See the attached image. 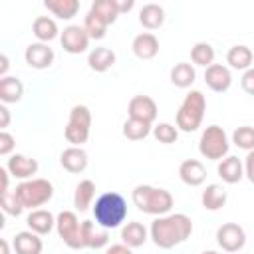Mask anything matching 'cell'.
<instances>
[{"label": "cell", "mask_w": 254, "mask_h": 254, "mask_svg": "<svg viewBox=\"0 0 254 254\" xmlns=\"http://www.w3.org/2000/svg\"><path fill=\"white\" fill-rule=\"evenodd\" d=\"M232 143H234L238 149L254 151V127H250V125L236 127V129L232 131Z\"/></svg>", "instance_id": "d590c367"}, {"label": "cell", "mask_w": 254, "mask_h": 254, "mask_svg": "<svg viewBox=\"0 0 254 254\" xmlns=\"http://www.w3.org/2000/svg\"><path fill=\"white\" fill-rule=\"evenodd\" d=\"M81 234H83V246L85 248L99 250V248H105L109 244V230L99 226L97 222L83 220L81 222Z\"/></svg>", "instance_id": "9a60e30c"}, {"label": "cell", "mask_w": 254, "mask_h": 254, "mask_svg": "<svg viewBox=\"0 0 254 254\" xmlns=\"http://www.w3.org/2000/svg\"><path fill=\"white\" fill-rule=\"evenodd\" d=\"M93 196H95V183L91 179L79 181L77 187H75V190H73V206H75V210L85 212L91 206Z\"/></svg>", "instance_id": "f546056e"}, {"label": "cell", "mask_w": 254, "mask_h": 254, "mask_svg": "<svg viewBox=\"0 0 254 254\" xmlns=\"http://www.w3.org/2000/svg\"><path fill=\"white\" fill-rule=\"evenodd\" d=\"M115 60H117L115 52L101 46V48H93V50L89 52V56H87V65H89V69H93V71H97V73H103V71H107L109 67L115 65Z\"/></svg>", "instance_id": "603a6c76"}, {"label": "cell", "mask_w": 254, "mask_h": 254, "mask_svg": "<svg viewBox=\"0 0 254 254\" xmlns=\"http://www.w3.org/2000/svg\"><path fill=\"white\" fill-rule=\"evenodd\" d=\"M32 34L38 38V42L48 44V42H52V40L58 38L60 30H58V24H56L54 18H50V16H38L34 20V24H32Z\"/></svg>", "instance_id": "f1b7e54d"}, {"label": "cell", "mask_w": 254, "mask_h": 254, "mask_svg": "<svg viewBox=\"0 0 254 254\" xmlns=\"http://www.w3.org/2000/svg\"><path fill=\"white\" fill-rule=\"evenodd\" d=\"M26 224L32 232L44 236V234H50L52 228L56 226V216L46 208H36V210H30V214L26 218Z\"/></svg>", "instance_id": "44dd1931"}, {"label": "cell", "mask_w": 254, "mask_h": 254, "mask_svg": "<svg viewBox=\"0 0 254 254\" xmlns=\"http://www.w3.org/2000/svg\"><path fill=\"white\" fill-rule=\"evenodd\" d=\"M216 173H218V177H220L226 185H236V183H240L242 177H244V163H242L238 157L228 155V157H224L222 161H218Z\"/></svg>", "instance_id": "ac0fdd59"}, {"label": "cell", "mask_w": 254, "mask_h": 254, "mask_svg": "<svg viewBox=\"0 0 254 254\" xmlns=\"http://www.w3.org/2000/svg\"><path fill=\"white\" fill-rule=\"evenodd\" d=\"M196 79V69L192 64L189 62H179L171 67V83L175 87H181V89H187L194 83Z\"/></svg>", "instance_id": "4316f807"}, {"label": "cell", "mask_w": 254, "mask_h": 254, "mask_svg": "<svg viewBox=\"0 0 254 254\" xmlns=\"http://www.w3.org/2000/svg\"><path fill=\"white\" fill-rule=\"evenodd\" d=\"M89 10H91L93 14H97L107 26L115 24V20H117V16H119L117 6H115V0H95Z\"/></svg>", "instance_id": "836d02e7"}, {"label": "cell", "mask_w": 254, "mask_h": 254, "mask_svg": "<svg viewBox=\"0 0 254 254\" xmlns=\"http://www.w3.org/2000/svg\"><path fill=\"white\" fill-rule=\"evenodd\" d=\"M131 50L133 54L139 58V60H153L157 54H159V40L153 32H143V34H137L133 38V44H131Z\"/></svg>", "instance_id": "ffe728a7"}, {"label": "cell", "mask_w": 254, "mask_h": 254, "mask_svg": "<svg viewBox=\"0 0 254 254\" xmlns=\"http://www.w3.org/2000/svg\"><path fill=\"white\" fill-rule=\"evenodd\" d=\"M12 248L16 254H42L44 242L40 234L32 230H22L12 238Z\"/></svg>", "instance_id": "d6986e66"}, {"label": "cell", "mask_w": 254, "mask_h": 254, "mask_svg": "<svg viewBox=\"0 0 254 254\" xmlns=\"http://www.w3.org/2000/svg\"><path fill=\"white\" fill-rule=\"evenodd\" d=\"M14 147H16V139H14L8 131H0V155H2V157L12 155Z\"/></svg>", "instance_id": "f35d334b"}, {"label": "cell", "mask_w": 254, "mask_h": 254, "mask_svg": "<svg viewBox=\"0 0 254 254\" xmlns=\"http://www.w3.org/2000/svg\"><path fill=\"white\" fill-rule=\"evenodd\" d=\"M147 238H149V230H147L141 222H137V220H131V222H127V224L121 228V240H123V244L129 246V248H139V246H143V244L147 242Z\"/></svg>", "instance_id": "d4e9b609"}, {"label": "cell", "mask_w": 254, "mask_h": 254, "mask_svg": "<svg viewBox=\"0 0 254 254\" xmlns=\"http://www.w3.org/2000/svg\"><path fill=\"white\" fill-rule=\"evenodd\" d=\"M115 6H117V12H119V14H125V12H129V10H133L135 0H115Z\"/></svg>", "instance_id": "7bdbcfd3"}, {"label": "cell", "mask_w": 254, "mask_h": 254, "mask_svg": "<svg viewBox=\"0 0 254 254\" xmlns=\"http://www.w3.org/2000/svg\"><path fill=\"white\" fill-rule=\"evenodd\" d=\"M54 50L48 46V44H42V42H36V44H30L24 52V60L30 67L34 69H48L52 64H54Z\"/></svg>", "instance_id": "7c38bea8"}, {"label": "cell", "mask_w": 254, "mask_h": 254, "mask_svg": "<svg viewBox=\"0 0 254 254\" xmlns=\"http://www.w3.org/2000/svg\"><path fill=\"white\" fill-rule=\"evenodd\" d=\"M127 113L131 119H139V121H145L149 125H153V121L157 119V103L153 97L149 95H135L131 97L129 105H127Z\"/></svg>", "instance_id": "8fae6325"}, {"label": "cell", "mask_w": 254, "mask_h": 254, "mask_svg": "<svg viewBox=\"0 0 254 254\" xmlns=\"http://www.w3.org/2000/svg\"><path fill=\"white\" fill-rule=\"evenodd\" d=\"M44 8L60 20H71L79 12V2L77 0H46Z\"/></svg>", "instance_id": "4dcf8cb0"}, {"label": "cell", "mask_w": 254, "mask_h": 254, "mask_svg": "<svg viewBox=\"0 0 254 254\" xmlns=\"http://www.w3.org/2000/svg\"><path fill=\"white\" fill-rule=\"evenodd\" d=\"M87 163H89L87 153H85L81 147H67V149H64L62 155H60V165H62L67 173H71V175L83 173V171L87 169Z\"/></svg>", "instance_id": "2e32d148"}, {"label": "cell", "mask_w": 254, "mask_h": 254, "mask_svg": "<svg viewBox=\"0 0 254 254\" xmlns=\"http://www.w3.org/2000/svg\"><path fill=\"white\" fill-rule=\"evenodd\" d=\"M252 62H254V54L248 46L244 44H236L232 46L228 52H226V64L232 67V69H240V71H246L252 67Z\"/></svg>", "instance_id": "7402d4cb"}, {"label": "cell", "mask_w": 254, "mask_h": 254, "mask_svg": "<svg viewBox=\"0 0 254 254\" xmlns=\"http://www.w3.org/2000/svg\"><path fill=\"white\" fill-rule=\"evenodd\" d=\"M8 67H10L8 56H6V54H2V56H0V77H6V71H8Z\"/></svg>", "instance_id": "f6af8a7d"}, {"label": "cell", "mask_w": 254, "mask_h": 254, "mask_svg": "<svg viewBox=\"0 0 254 254\" xmlns=\"http://www.w3.org/2000/svg\"><path fill=\"white\" fill-rule=\"evenodd\" d=\"M190 62L192 65H202L206 69L214 64V48L208 42H196L190 50Z\"/></svg>", "instance_id": "1f68e13d"}, {"label": "cell", "mask_w": 254, "mask_h": 254, "mask_svg": "<svg viewBox=\"0 0 254 254\" xmlns=\"http://www.w3.org/2000/svg\"><path fill=\"white\" fill-rule=\"evenodd\" d=\"M153 131V127L145 121H139V119H127L123 123V137L129 139V141H141L145 137H149V133Z\"/></svg>", "instance_id": "d6a6232c"}, {"label": "cell", "mask_w": 254, "mask_h": 254, "mask_svg": "<svg viewBox=\"0 0 254 254\" xmlns=\"http://www.w3.org/2000/svg\"><path fill=\"white\" fill-rule=\"evenodd\" d=\"M153 135L159 143L163 145H171V143H177L179 139V129L177 125H171V123H159L153 127Z\"/></svg>", "instance_id": "8d00e7d4"}, {"label": "cell", "mask_w": 254, "mask_h": 254, "mask_svg": "<svg viewBox=\"0 0 254 254\" xmlns=\"http://www.w3.org/2000/svg\"><path fill=\"white\" fill-rule=\"evenodd\" d=\"M179 177L189 187H200L206 181V169L198 159H185L179 165Z\"/></svg>", "instance_id": "e0dca14e"}, {"label": "cell", "mask_w": 254, "mask_h": 254, "mask_svg": "<svg viewBox=\"0 0 254 254\" xmlns=\"http://www.w3.org/2000/svg\"><path fill=\"white\" fill-rule=\"evenodd\" d=\"M91 133V111L87 105H73L69 111L67 125L64 129V137L71 147H81L87 143Z\"/></svg>", "instance_id": "8992f818"}, {"label": "cell", "mask_w": 254, "mask_h": 254, "mask_svg": "<svg viewBox=\"0 0 254 254\" xmlns=\"http://www.w3.org/2000/svg\"><path fill=\"white\" fill-rule=\"evenodd\" d=\"M228 135L220 125H208L198 139V153L208 161H222L228 157Z\"/></svg>", "instance_id": "52a82bcc"}, {"label": "cell", "mask_w": 254, "mask_h": 254, "mask_svg": "<svg viewBox=\"0 0 254 254\" xmlns=\"http://www.w3.org/2000/svg\"><path fill=\"white\" fill-rule=\"evenodd\" d=\"M6 169L14 179L20 181H30L34 179V175L38 173V161L28 157V155H10V159L6 161Z\"/></svg>", "instance_id": "4fadbf2b"}, {"label": "cell", "mask_w": 254, "mask_h": 254, "mask_svg": "<svg viewBox=\"0 0 254 254\" xmlns=\"http://www.w3.org/2000/svg\"><path fill=\"white\" fill-rule=\"evenodd\" d=\"M204 83L208 85V89L216 91V93H224L230 89L232 85V73L226 65L222 64H212L204 69Z\"/></svg>", "instance_id": "5bb4252c"}, {"label": "cell", "mask_w": 254, "mask_h": 254, "mask_svg": "<svg viewBox=\"0 0 254 254\" xmlns=\"http://www.w3.org/2000/svg\"><path fill=\"white\" fill-rule=\"evenodd\" d=\"M0 246H2V254H10V244H8V240H0Z\"/></svg>", "instance_id": "bcb514c9"}, {"label": "cell", "mask_w": 254, "mask_h": 254, "mask_svg": "<svg viewBox=\"0 0 254 254\" xmlns=\"http://www.w3.org/2000/svg\"><path fill=\"white\" fill-rule=\"evenodd\" d=\"M60 42H62V48L64 52L67 54H83L89 46V36L85 32L83 26H77V24H69L64 28V32L60 34Z\"/></svg>", "instance_id": "30bf717a"}, {"label": "cell", "mask_w": 254, "mask_h": 254, "mask_svg": "<svg viewBox=\"0 0 254 254\" xmlns=\"http://www.w3.org/2000/svg\"><path fill=\"white\" fill-rule=\"evenodd\" d=\"M204 111H206V97L202 91L192 89L185 95L179 111H177V129L185 131V133H192L202 125L204 119Z\"/></svg>", "instance_id": "277c9868"}, {"label": "cell", "mask_w": 254, "mask_h": 254, "mask_svg": "<svg viewBox=\"0 0 254 254\" xmlns=\"http://www.w3.org/2000/svg\"><path fill=\"white\" fill-rule=\"evenodd\" d=\"M0 206H2V210H4L6 214H10V216H20L22 210H24V206H22V202H20L16 190H8V192L0 194Z\"/></svg>", "instance_id": "74e56055"}, {"label": "cell", "mask_w": 254, "mask_h": 254, "mask_svg": "<svg viewBox=\"0 0 254 254\" xmlns=\"http://www.w3.org/2000/svg\"><path fill=\"white\" fill-rule=\"evenodd\" d=\"M83 28H85L89 40H101V38L105 36V32H107V24H105L97 14H93L91 10H89V12L85 14V18H83Z\"/></svg>", "instance_id": "e575fe53"}, {"label": "cell", "mask_w": 254, "mask_h": 254, "mask_svg": "<svg viewBox=\"0 0 254 254\" xmlns=\"http://www.w3.org/2000/svg\"><path fill=\"white\" fill-rule=\"evenodd\" d=\"M131 200L141 212L153 216L169 214L175 204V198L167 189L151 187V185H137L131 192Z\"/></svg>", "instance_id": "7a4b0ae2"}, {"label": "cell", "mask_w": 254, "mask_h": 254, "mask_svg": "<svg viewBox=\"0 0 254 254\" xmlns=\"http://www.w3.org/2000/svg\"><path fill=\"white\" fill-rule=\"evenodd\" d=\"M24 95V83L14 77V75H6L0 77V101L6 103H18Z\"/></svg>", "instance_id": "83f0119b"}, {"label": "cell", "mask_w": 254, "mask_h": 254, "mask_svg": "<svg viewBox=\"0 0 254 254\" xmlns=\"http://www.w3.org/2000/svg\"><path fill=\"white\" fill-rule=\"evenodd\" d=\"M240 85H242V89H244L248 95H254V67H250V69H246V71L242 73Z\"/></svg>", "instance_id": "ab89813d"}, {"label": "cell", "mask_w": 254, "mask_h": 254, "mask_svg": "<svg viewBox=\"0 0 254 254\" xmlns=\"http://www.w3.org/2000/svg\"><path fill=\"white\" fill-rule=\"evenodd\" d=\"M244 177L254 185V151H248L244 159Z\"/></svg>", "instance_id": "60d3db41"}, {"label": "cell", "mask_w": 254, "mask_h": 254, "mask_svg": "<svg viewBox=\"0 0 254 254\" xmlns=\"http://www.w3.org/2000/svg\"><path fill=\"white\" fill-rule=\"evenodd\" d=\"M200 254H218L216 250H204V252H200Z\"/></svg>", "instance_id": "7dc6e473"}, {"label": "cell", "mask_w": 254, "mask_h": 254, "mask_svg": "<svg viewBox=\"0 0 254 254\" xmlns=\"http://www.w3.org/2000/svg\"><path fill=\"white\" fill-rule=\"evenodd\" d=\"M16 194L22 202L24 208L36 210L40 206H44L46 202L52 200L54 196V185L48 179H30V181H22L20 185H16Z\"/></svg>", "instance_id": "5b68a950"}, {"label": "cell", "mask_w": 254, "mask_h": 254, "mask_svg": "<svg viewBox=\"0 0 254 254\" xmlns=\"http://www.w3.org/2000/svg\"><path fill=\"white\" fill-rule=\"evenodd\" d=\"M216 244L224 252H240L246 244V232L236 222H224L216 230Z\"/></svg>", "instance_id": "9c48e42d"}, {"label": "cell", "mask_w": 254, "mask_h": 254, "mask_svg": "<svg viewBox=\"0 0 254 254\" xmlns=\"http://www.w3.org/2000/svg\"><path fill=\"white\" fill-rule=\"evenodd\" d=\"M8 125H10V111H8V107L2 103V105H0V127H2V131H6Z\"/></svg>", "instance_id": "ee69618b"}, {"label": "cell", "mask_w": 254, "mask_h": 254, "mask_svg": "<svg viewBox=\"0 0 254 254\" xmlns=\"http://www.w3.org/2000/svg\"><path fill=\"white\" fill-rule=\"evenodd\" d=\"M190 234H192V220L183 212H175V214L169 212L165 216H157L149 228V238L157 248L163 250L183 244L187 238H190Z\"/></svg>", "instance_id": "6da1fadb"}, {"label": "cell", "mask_w": 254, "mask_h": 254, "mask_svg": "<svg viewBox=\"0 0 254 254\" xmlns=\"http://www.w3.org/2000/svg\"><path fill=\"white\" fill-rule=\"evenodd\" d=\"M105 254H133V252H131L129 246H125V244L121 242V244H111V246L105 250Z\"/></svg>", "instance_id": "b9f144b4"}, {"label": "cell", "mask_w": 254, "mask_h": 254, "mask_svg": "<svg viewBox=\"0 0 254 254\" xmlns=\"http://www.w3.org/2000/svg\"><path fill=\"white\" fill-rule=\"evenodd\" d=\"M93 218L99 226L111 230V228H117L125 222L127 218V200L123 198V194L115 192V190H109V192H103L95 198V204H93Z\"/></svg>", "instance_id": "3957f363"}, {"label": "cell", "mask_w": 254, "mask_h": 254, "mask_svg": "<svg viewBox=\"0 0 254 254\" xmlns=\"http://www.w3.org/2000/svg\"><path fill=\"white\" fill-rule=\"evenodd\" d=\"M165 22V10L159 4H145L139 10V24L145 30H159Z\"/></svg>", "instance_id": "484cf974"}, {"label": "cell", "mask_w": 254, "mask_h": 254, "mask_svg": "<svg viewBox=\"0 0 254 254\" xmlns=\"http://www.w3.org/2000/svg\"><path fill=\"white\" fill-rule=\"evenodd\" d=\"M56 230L67 248H73V250L85 248L83 234H81V222L73 210H62L56 216Z\"/></svg>", "instance_id": "ba28073f"}, {"label": "cell", "mask_w": 254, "mask_h": 254, "mask_svg": "<svg viewBox=\"0 0 254 254\" xmlns=\"http://www.w3.org/2000/svg\"><path fill=\"white\" fill-rule=\"evenodd\" d=\"M226 200H228V194H226V189L222 187V185H216V183H212V185H206V189L202 190V194H200V202H202V206L206 208V210H220L224 204H226Z\"/></svg>", "instance_id": "cb8c5ba5"}]
</instances>
